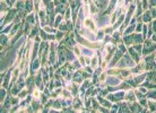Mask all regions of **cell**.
Listing matches in <instances>:
<instances>
[{
	"mask_svg": "<svg viewBox=\"0 0 156 113\" xmlns=\"http://www.w3.org/2000/svg\"><path fill=\"white\" fill-rule=\"evenodd\" d=\"M57 7H56V11L57 13H60V14H63L67 9V2L66 0H60V1L57 2Z\"/></svg>",
	"mask_w": 156,
	"mask_h": 113,
	"instance_id": "cell-1",
	"label": "cell"
},
{
	"mask_svg": "<svg viewBox=\"0 0 156 113\" xmlns=\"http://www.w3.org/2000/svg\"><path fill=\"white\" fill-rule=\"evenodd\" d=\"M156 49V43H151L150 41H146V43H145V49H144V54H148L150 53V52H153L154 50Z\"/></svg>",
	"mask_w": 156,
	"mask_h": 113,
	"instance_id": "cell-2",
	"label": "cell"
},
{
	"mask_svg": "<svg viewBox=\"0 0 156 113\" xmlns=\"http://www.w3.org/2000/svg\"><path fill=\"white\" fill-rule=\"evenodd\" d=\"M46 11H47V16H49V20L50 23H53V4L51 1L46 2Z\"/></svg>",
	"mask_w": 156,
	"mask_h": 113,
	"instance_id": "cell-3",
	"label": "cell"
},
{
	"mask_svg": "<svg viewBox=\"0 0 156 113\" xmlns=\"http://www.w3.org/2000/svg\"><path fill=\"white\" fill-rule=\"evenodd\" d=\"M15 14H16V9H13V10H10V11H9V14H8V16H7V18H6V20H5V23L10 22V20L14 18Z\"/></svg>",
	"mask_w": 156,
	"mask_h": 113,
	"instance_id": "cell-4",
	"label": "cell"
},
{
	"mask_svg": "<svg viewBox=\"0 0 156 113\" xmlns=\"http://www.w3.org/2000/svg\"><path fill=\"white\" fill-rule=\"evenodd\" d=\"M122 54H123V51H120V50H119V51L117 52V54H115V56H114V59H113V61H112V63H111V66H113L114 63H117V61L119 60L120 58H121Z\"/></svg>",
	"mask_w": 156,
	"mask_h": 113,
	"instance_id": "cell-5",
	"label": "cell"
},
{
	"mask_svg": "<svg viewBox=\"0 0 156 113\" xmlns=\"http://www.w3.org/2000/svg\"><path fill=\"white\" fill-rule=\"evenodd\" d=\"M129 52H130V54L133 56V59H135L136 62H138V61H139V55L136 53V50L133 49V47H130V49H129Z\"/></svg>",
	"mask_w": 156,
	"mask_h": 113,
	"instance_id": "cell-6",
	"label": "cell"
},
{
	"mask_svg": "<svg viewBox=\"0 0 156 113\" xmlns=\"http://www.w3.org/2000/svg\"><path fill=\"white\" fill-rule=\"evenodd\" d=\"M147 78H148V80L156 83V71H151L149 74H147Z\"/></svg>",
	"mask_w": 156,
	"mask_h": 113,
	"instance_id": "cell-7",
	"label": "cell"
},
{
	"mask_svg": "<svg viewBox=\"0 0 156 113\" xmlns=\"http://www.w3.org/2000/svg\"><path fill=\"white\" fill-rule=\"evenodd\" d=\"M151 14H150V11H146V13L144 14V17H142V20L144 22H150L151 20Z\"/></svg>",
	"mask_w": 156,
	"mask_h": 113,
	"instance_id": "cell-8",
	"label": "cell"
},
{
	"mask_svg": "<svg viewBox=\"0 0 156 113\" xmlns=\"http://www.w3.org/2000/svg\"><path fill=\"white\" fill-rule=\"evenodd\" d=\"M142 42V37L140 34H133V43H138V44H140V43Z\"/></svg>",
	"mask_w": 156,
	"mask_h": 113,
	"instance_id": "cell-9",
	"label": "cell"
},
{
	"mask_svg": "<svg viewBox=\"0 0 156 113\" xmlns=\"http://www.w3.org/2000/svg\"><path fill=\"white\" fill-rule=\"evenodd\" d=\"M133 9H135V6H130V10H129V13H128V15H127V18H126V23H124V25H123V27L124 26H127V24H128V20L130 19V17H131V14H132V11H133Z\"/></svg>",
	"mask_w": 156,
	"mask_h": 113,
	"instance_id": "cell-10",
	"label": "cell"
},
{
	"mask_svg": "<svg viewBox=\"0 0 156 113\" xmlns=\"http://www.w3.org/2000/svg\"><path fill=\"white\" fill-rule=\"evenodd\" d=\"M124 43L126 44H131V43H133V35H127L126 37H124Z\"/></svg>",
	"mask_w": 156,
	"mask_h": 113,
	"instance_id": "cell-11",
	"label": "cell"
},
{
	"mask_svg": "<svg viewBox=\"0 0 156 113\" xmlns=\"http://www.w3.org/2000/svg\"><path fill=\"white\" fill-rule=\"evenodd\" d=\"M25 8H26V11L28 13V11L32 10V8H33V5H32V1L31 0H28V1H26V4H25Z\"/></svg>",
	"mask_w": 156,
	"mask_h": 113,
	"instance_id": "cell-12",
	"label": "cell"
},
{
	"mask_svg": "<svg viewBox=\"0 0 156 113\" xmlns=\"http://www.w3.org/2000/svg\"><path fill=\"white\" fill-rule=\"evenodd\" d=\"M130 108H129V106H127V104H121V107L119 108L120 112H127V111H129Z\"/></svg>",
	"mask_w": 156,
	"mask_h": 113,
	"instance_id": "cell-13",
	"label": "cell"
},
{
	"mask_svg": "<svg viewBox=\"0 0 156 113\" xmlns=\"http://www.w3.org/2000/svg\"><path fill=\"white\" fill-rule=\"evenodd\" d=\"M130 110H131V111H141V108L139 107V105H138L137 103H135V104H133V105L130 107Z\"/></svg>",
	"mask_w": 156,
	"mask_h": 113,
	"instance_id": "cell-14",
	"label": "cell"
},
{
	"mask_svg": "<svg viewBox=\"0 0 156 113\" xmlns=\"http://www.w3.org/2000/svg\"><path fill=\"white\" fill-rule=\"evenodd\" d=\"M38 61H40V60H38V59H37V60H34L33 65H32V68H31V69H32V71H33V70L35 69V68H37V67H38V65H40V62H38Z\"/></svg>",
	"mask_w": 156,
	"mask_h": 113,
	"instance_id": "cell-15",
	"label": "cell"
},
{
	"mask_svg": "<svg viewBox=\"0 0 156 113\" xmlns=\"http://www.w3.org/2000/svg\"><path fill=\"white\" fill-rule=\"evenodd\" d=\"M74 79H75L76 81H81V74H80V72H77V74L75 75Z\"/></svg>",
	"mask_w": 156,
	"mask_h": 113,
	"instance_id": "cell-16",
	"label": "cell"
},
{
	"mask_svg": "<svg viewBox=\"0 0 156 113\" xmlns=\"http://www.w3.org/2000/svg\"><path fill=\"white\" fill-rule=\"evenodd\" d=\"M146 96L151 97V98H156V89H155V90H153V92H149L148 94L146 95Z\"/></svg>",
	"mask_w": 156,
	"mask_h": 113,
	"instance_id": "cell-17",
	"label": "cell"
},
{
	"mask_svg": "<svg viewBox=\"0 0 156 113\" xmlns=\"http://www.w3.org/2000/svg\"><path fill=\"white\" fill-rule=\"evenodd\" d=\"M65 54H67L68 60H71V59H74V55H72V53H71L70 51H66V52H65Z\"/></svg>",
	"mask_w": 156,
	"mask_h": 113,
	"instance_id": "cell-18",
	"label": "cell"
},
{
	"mask_svg": "<svg viewBox=\"0 0 156 113\" xmlns=\"http://www.w3.org/2000/svg\"><path fill=\"white\" fill-rule=\"evenodd\" d=\"M36 84H37V86H40V88L42 89V83H41V77H40V75L36 77Z\"/></svg>",
	"mask_w": 156,
	"mask_h": 113,
	"instance_id": "cell-19",
	"label": "cell"
},
{
	"mask_svg": "<svg viewBox=\"0 0 156 113\" xmlns=\"http://www.w3.org/2000/svg\"><path fill=\"white\" fill-rule=\"evenodd\" d=\"M1 44L2 45H6L7 44V37L4 35V34L1 35Z\"/></svg>",
	"mask_w": 156,
	"mask_h": 113,
	"instance_id": "cell-20",
	"label": "cell"
},
{
	"mask_svg": "<svg viewBox=\"0 0 156 113\" xmlns=\"http://www.w3.org/2000/svg\"><path fill=\"white\" fill-rule=\"evenodd\" d=\"M27 85H28L29 90H31L32 89V86H33V78H28V80H27Z\"/></svg>",
	"mask_w": 156,
	"mask_h": 113,
	"instance_id": "cell-21",
	"label": "cell"
},
{
	"mask_svg": "<svg viewBox=\"0 0 156 113\" xmlns=\"http://www.w3.org/2000/svg\"><path fill=\"white\" fill-rule=\"evenodd\" d=\"M16 6H17V9H18V10H20V9H23V8H24V4H23L22 1H18Z\"/></svg>",
	"mask_w": 156,
	"mask_h": 113,
	"instance_id": "cell-22",
	"label": "cell"
},
{
	"mask_svg": "<svg viewBox=\"0 0 156 113\" xmlns=\"http://www.w3.org/2000/svg\"><path fill=\"white\" fill-rule=\"evenodd\" d=\"M133 29H135V25H131V26L129 27V28L126 31V34H127V35H128V34H129V33H131V32H132Z\"/></svg>",
	"mask_w": 156,
	"mask_h": 113,
	"instance_id": "cell-23",
	"label": "cell"
},
{
	"mask_svg": "<svg viewBox=\"0 0 156 113\" xmlns=\"http://www.w3.org/2000/svg\"><path fill=\"white\" fill-rule=\"evenodd\" d=\"M60 20H61V16H58V18H57L56 22H54V26H59V24H60Z\"/></svg>",
	"mask_w": 156,
	"mask_h": 113,
	"instance_id": "cell-24",
	"label": "cell"
},
{
	"mask_svg": "<svg viewBox=\"0 0 156 113\" xmlns=\"http://www.w3.org/2000/svg\"><path fill=\"white\" fill-rule=\"evenodd\" d=\"M27 23H31V24H33L34 23V18H33V16H28V17H27Z\"/></svg>",
	"mask_w": 156,
	"mask_h": 113,
	"instance_id": "cell-25",
	"label": "cell"
},
{
	"mask_svg": "<svg viewBox=\"0 0 156 113\" xmlns=\"http://www.w3.org/2000/svg\"><path fill=\"white\" fill-rule=\"evenodd\" d=\"M133 49L136 50V51H138L140 53V51H141V45L140 44H138V45H135V47H133Z\"/></svg>",
	"mask_w": 156,
	"mask_h": 113,
	"instance_id": "cell-26",
	"label": "cell"
},
{
	"mask_svg": "<svg viewBox=\"0 0 156 113\" xmlns=\"http://www.w3.org/2000/svg\"><path fill=\"white\" fill-rule=\"evenodd\" d=\"M127 98H128V99H130V101H133V98H135V97H133V94H132V93H130V94H128V96H127Z\"/></svg>",
	"mask_w": 156,
	"mask_h": 113,
	"instance_id": "cell-27",
	"label": "cell"
},
{
	"mask_svg": "<svg viewBox=\"0 0 156 113\" xmlns=\"http://www.w3.org/2000/svg\"><path fill=\"white\" fill-rule=\"evenodd\" d=\"M5 95H6V92H5V89H1V101L5 98Z\"/></svg>",
	"mask_w": 156,
	"mask_h": 113,
	"instance_id": "cell-28",
	"label": "cell"
},
{
	"mask_svg": "<svg viewBox=\"0 0 156 113\" xmlns=\"http://www.w3.org/2000/svg\"><path fill=\"white\" fill-rule=\"evenodd\" d=\"M36 32H37V29L34 28V29H33V32H32V34H31V37H33V36H35V35H36Z\"/></svg>",
	"mask_w": 156,
	"mask_h": 113,
	"instance_id": "cell-29",
	"label": "cell"
},
{
	"mask_svg": "<svg viewBox=\"0 0 156 113\" xmlns=\"http://www.w3.org/2000/svg\"><path fill=\"white\" fill-rule=\"evenodd\" d=\"M62 35H63V33H62V32H58V35H57V38H58V40H59V38H61V37H62Z\"/></svg>",
	"mask_w": 156,
	"mask_h": 113,
	"instance_id": "cell-30",
	"label": "cell"
},
{
	"mask_svg": "<svg viewBox=\"0 0 156 113\" xmlns=\"http://www.w3.org/2000/svg\"><path fill=\"white\" fill-rule=\"evenodd\" d=\"M41 36H42V37H43V38H47L46 34H45V33H44V32H43V31H41Z\"/></svg>",
	"mask_w": 156,
	"mask_h": 113,
	"instance_id": "cell-31",
	"label": "cell"
},
{
	"mask_svg": "<svg viewBox=\"0 0 156 113\" xmlns=\"http://www.w3.org/2000/svg\"><path fill=\"white\" fill-rule=\"evenodd\" d=\"M149 105H150V108H151V111H155V110H156L155 105H154V104H153V103H149Z\"/></svg>",
	"mask_w": 156,
	"mask_h": 113,
	"instance_id": "cell-32",
	"label": "cell"
},
{
	"mask_svg": "<svg viewBox=\"0 0 156 113\" xmlns=\"http://www.w3.org/2000/svg\"><path fill=\"white\" fill-rule=\"evenodd\" d=\"M136 29H137V32L141 31V24H138V26H137V28H136Z\"/></svg>",
	"mask_w": 156,
	"mask_h": 113,
	"instance_id": "cell-33",
	"label": "cell"
},
{
	"mask_svg": "<svg viewBox=\"0 0 156 113\" xmlns=\"http://www.w3.org/2000/svg\"><path fill=\"white\" fill-rule=\"evenodd\" d=\"M150 6H156V0H150Z\"/></svg>",
	"mask_w": 156,
	"mask_h": 113,
	"instance_id": "cell-34",
	"label": "cell"
},
{
	"mask_svg": "<svg viewBox=\"0 0 156 113\" xmlns=\"http://www.w3.org/2000/svg\"><path fill=\"white\" fill-rule=\"evenodd\" d=\"M53 105H54V107H60V104H59V102H56Z\"/></svg>",
	"mask_w": 156,
	"mask_h": 113,
	"instance_id": "cell-35",
	"label": "cell"
},
{
	"mask_svg": "<svg viewBox=\"0 0 156 113\" xmlns=\"http://www.w3.org/2000/svg\"><path fill=\"white\" fill-rule=\"evenodd\" d=\"M153 28H154V31L156 32V20H155V22L153 23Z\"/></svg>",
	"mask_w": 156,
	"mask_h": 113,
	"instance_id": "cell-36",
	"label": "cell"
},
{
	"mask_svg": "<svg viewBox=\"0 0 156 113\" xmlns=\"http://www.w3.org/2000/svg\"><path fill=\"white\" fill-rule=\"evenodd\" d=\"M136 94H137V96H138V98H142V95L141 94H140V93H136Z\"/></svg>",
	"mask_w": 156,
	"mask_h": 113,
	"instance_id": "cell-37",
	"label": "cell"
},
{
	"mask_svg": "<svg viewBox=\"0 0 156 113\" xmlns=\"http://www.w3.org/2000/svg\"><path fill=\"white\" fill-rule=\"evenodd\" d=\"M140 103H141L142 105H146V99H141V101H140Z\"/></svg>",
	"mask_w": 156,
	"mask_h": 113,
	"instance_id": "cell-38",
	"label": "cell"
},
{
	"mask_svg": "<svg viewBox=\"0 0 156 113\" xmlns=\"http://www.w3.org/2000/svg\"><path fill=\"white\" fill-rule=\"evenodd\" d=\"M37 105H38V104L36 103V102H35V103L33 104V106H34V110H36V108H37Z\"/></svg>",
	"mask_w": 156,
	"mask_h": 113,
	"instance_id": "cell-39",
	"label": "cell"
},
{
	"mask_svg": "<svg viewBox=\"0 0 156 113\" xmlns=\"http://www.w3.org/2000/svg\"><path fill=\"white\" fill-rule=\"evenodd\" d=\"M102 36H103V32H99V33H98V38L102 37Z\"/></svg>",
	"mask_w": 156,
	"mask_h": 113,
	"instance_id": "cell-40",
	"label": "cell"
},
{
	"mask_svg": "<svg viewBox=\"0 0 156 113\" xmlns=\"http://www.w3.org/2000/svg\"><path fill=\"white\" fill-rule=\"evenodd\" d=\"M153 40H154V41H156V35H154V36H153Z\"/></svg>",
	"mask_w": 156,
	"mask_h": 113,
	"instance_id": "cell-41",
	"label": "cell"
},
{
	"mask_svg": "<svg viewBox=\"0 0 156 113\" xmlns=\"http://www.w3.org/2000/svg\"><path fill=\"white\" fill-rule=\"evenodd\" d=\"M50 1V0H44V2H45V4H46V2H49Z\"/></svg>",
	"mask_w": 156,
	"mask_h": 113,
	"instance_id": "cell-42",
	"label": "cell"
},
{
	"mask_svg": "<svg viewBox=\"0 0 156 113\" xmlns=\"http://www.w3.org/2000/svg\"><path fill=\"white\" fill-rule=\"evenodd\" d=\"M129 1H131V0H127V2H129Z\"/></svg>",
	"mask_w": 156,
	"mask_h": 113,
	"instance_id": "cell-43",
	"label": "cell"
}]
</instances>
